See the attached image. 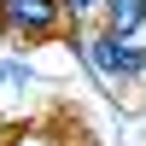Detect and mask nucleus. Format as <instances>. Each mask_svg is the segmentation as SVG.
<instances>
[{"label": "nucleus", "mask_w": 146, "mask_h": 146, "mask_svg": "<svg viewBox=\"0 0 146 146\" xmlns=\"http://www.w3.org/2000/svg\"><path fill=\"white\" fill-rule=\"evenodd\" d=\"M82 58L94 64V76H105V82H129V76H140L146 70V47L135 41H123V35H82V41H70Z\"/></svg>", "instance_id": "f257e3e1"}, {"label": "nucleus", "mask_w": 146, "mask_h": 146, "mask_svg": "<svg viewBox=\"0 0 146 146\" xmlns=\"http://www.w3.org/2000/svg\"><path fill=\"white\" fill-rule=\"evenodd\" d=\"M58 23H64L58 0H0V29L12 41H47L58 35Z\"/></svg>", "instance_id": "f03ea898"}, {"label": "nucleus", "mask_w": 146, "mask_h": 146, "mask_svg": "<svg viewBox=\"0 0 146 146\" xmlns=\"http://www.w3.org/2000/svg\"><path fill=\"white\" fill-rule=\"evenodd\" d=\"M0 82H6V70H0Z\"/></svg>", "instance_id": "423d86ee"}, {"label": "nucleus", "mask_w": 146, "mask_h": 146, "mask_svg": "<svg viewBox=\"0 0 146 146\" xmlns=\"http://www.w3.org/2000/svg\"><path fill=\"white\" fill-rule=\"evenodd\" d=\"M0 146H12V129H6V123H0Z\"/></svg>", "instance_id": "39448f33"}, {"label": "nucleus", "mask_w": 146, "mask_h": 146, "mask_svg": "<svg viewBox=\"0 0 146 146\" xmlns=\"http://www.w3.org/2000/svg\"><path fill=\"white\" fill-rule=\"evenodd\" d=\"M100 18H105V35L135 41L146 29V0H100Z\"/></svg>", "instance_id": "7ed1b4c3"}, {"label": "nucleus", "mask_w": 146, "mask_h": 146, "mask_svg": "<svg viewBox=\"0 0 146 146\" xmlns=\"http://www.w3.org/2000/svg\"><path fill=\"white\" fill-rule=\"evenodd\" d=\"M64 6V18H88V12H100V0H58Z\"/></svg>", "instance_id": "20e7f679"}]
</instances>
